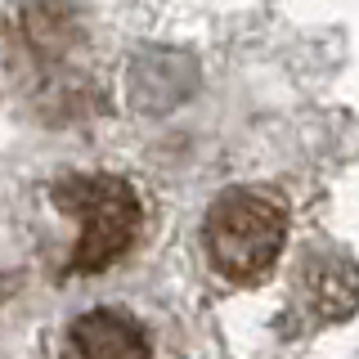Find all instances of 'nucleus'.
Segmentation results:
<instances>
[{"label": "nucleus", "mask_w": 359, "mask_h": 359, "mask_svg": "<svg viewBox=\"0 0 359 359\" xmlns=\"http://www.w3.org/2000/svg\"><path fill=\"white\" fill-rule=\"evenodd\" d=\"M54 207L81 220V243L72 247V274L108 269L140 233V198L117 175H63L54 184Z\"/></svg>", "instance_id": "1"}, {"label": "nucleus", "mask_w": 359, "mask_h": 359, "mask_svg": "<svg viewBox=\"0 0 359 359\" xmlns=\"http://www.w3.org/2000/svg\"><path fill=\"white\" fill-rule=\"evenodd\" d=\"M301 297H306L314 319H346L359 306V269L332 252L314 256L301 269Z\"/></svg>", "instance_id": "5"}, {"label": "nucleus", "mask_w": 359, "mask_h": 359, "mask_svg": "<svg viewBox=\"0 0 359 359\" xmlns=\"http://www.w3.org/2000/svg\"><path fill=\"white\" fill-rule=\"evenodd\" d=\"M287 238V216L261 194H224L207 216L211 265L233 283H256L274 269Z\"/></svg>", "instance_id": "2"}, {"label": "nucleus", "mask_w": 359, "mask_h": 359, "mask_svg": "<svg viewBox=\"0 0 359 359\" xmlns=\"http://www.w3.org/2000/svg\"><path fill=\"white\" fill-rule=\"evenodd\" d=\"M14 41L36 63H54L81 41V22L63 0H22V9L14 14Z\"/></svg>", "instance_id": "4"}, {"label": "nucleus", "mask_w": 359, "mask_h": 359, "mask_svg": "<svg viewBox=\"0 0 359 359\" xmlns=\"http://www.w3.org/2000/svg\"><path fill=\"white\" fill-rule=\"evenodd\" d=\"M63 359H149V337L117 310H90L67 328Z\"/></svg>", "instance_id": "3"}]
</instances>
